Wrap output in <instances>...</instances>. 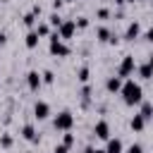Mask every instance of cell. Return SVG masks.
<instances>
[{
  "label": "cell",
  "mask_w": 153,
  "mask_h": 153,
  "mask_svg": "<svg viewBox=\"0 0 153 153\" xmlns=\"http://www.w3.org/2000/svg\"><path fill=\"white\" fill-rule=\"evenodd\" d=\"M62 143H65V146L69 148V146L74 143V134H69V131H67V134H65V139H62Z\"/></svg>",
  "instance_id": "4316f807"
},
{
  "label": "cell",
  "mask_w": 153,
  "mask_h": 153,
  "mask_svg": "<svg viewBox=\"0 0 153 153\" xmlns=\"http://www.w3.org/2000/svg\"><path fill=\"white\" fill-rule=\"evenodd\" d=\"M84 153H105V151H100V148H93V146H88Z\"/></svg>",
  "instance_id": "f546056e"
},
{
  "label": "cell",
  "mask_w": 153,
  "mask_h": 153,
  "mask_svg": "<svg viewBox=\"0 0 153 153\" xmlns=\"http://www.w3.org/2000/svg\"><path fill=\"white\" fill-rule=\"evenodd\" d=\"M127 2H134V0H127Z\"/></svg>",
  "instance_id": "836d02e7"
},
{
  "label": "cell",
  "mask_w": 153,
  "mask_h": 153,
  "mask_svg": "<svg viewBox=\"0 0 153 153\" xmlns=\"http://www.w3.org/2000/svg\"><path fill=\"white\" fill-rule=\"evenodd\" d=\"M41 81H43V84H53V81H55V74H53L50 69H45V72L41 74Z\"/></svg>",
  "instance_id": "44dd1931"
},
{
  "label": "cell",
  "mask_w": 153,
  "mask_h": 153,
  "mask_svg": "<svg viewBox=\"0 0 153 153\" xmlns=\"http://www.w3.org/2000/svg\"><path fill=\"white\" fill-rule=\"evenodd\" d=\"M120 86H122V79H120V76H110V79H108V84H105V88H108L110 93H117V91H120Z\"/></svg>",
  "instance_id": "4fadbf2b"
},
{
  "label": "cell",
  "mask_w": 153,
  "mask_h": 153,
  "mask_svg": "<svg viewBox=\"0 0 153 153\" xmlns=\"http://www.w3.org/2000/svg\"><path fill=\"white\" fill-rule=\"evenodd\" d=\"M139 76H141L143 81H148V79H151V60H146V62L139 67Z\"/></svg>",
  "instance_id": "5bb4252c"
},
{
  "label": "cell",
  "mask_w": 153,
  "mask_h": 153,
  "mask_svg": "<svg viewBox=\"0 0 153 153\" xmlns=\"http://www.w3.org/2000/svg\"><path fill=\"white\" fill-rule=\"evenodd\" d=\"M22 22H24V26H33V24H36V14H33V12H26V14L22 17Z\"/></svg>",
  "instance_id": "ffe728a7"
},
{
  "label": "cell",
  "mask_w": 153,
  "mask_h": 153,
  "mask_svg": "<svg viewBox=\"0 0 153 153\" xmlns=\"http://www.w3.org/2000/svg\"><path fill=\"white\" fill-rule=\"evenodd\" d=\"M139 33H141V24L139 22H131L127 26V31H124V38L127 41H134V38H139Z\"/></svg>",
  "instance_id": "8fae6325"
},
{
  "label": "cell",
  "mask_w": 153,
  "mask_h": 153,
  "mask_svg": "<svg viewBox=\"0 0 153 153\" xmlns=\"http://www.w3.org/2000/svg\"><path fill=\"white\" fill-rule=\"evenodd\" d=\"M105 141H108L105 153H122V141L120 139H105Z\"/></svg>",
  "instance_id": "7c38bea8"
},
{
  "label": "cell",
  "mask_w": 153,
  "mask_h": 153,
  "mask_svg": "<svg viewBox=\"0 0 153 153\" xmlns=\"http://www.w3.org/2000/svg\"><path fill=\"white\" fill-rule=\"evenodd\" d=\"M76 76H79V81H81V84H86V81H88V76H91V69H88V67H79Z\"/></svg>",
  "instance_id": "e0dca14e"
},
{
  "label": "cell",
  "mask_w": 153,
  "mask_h": 153,
  "mask_svg": "<svg viewBox=\"0 0 153 153\" xmlns=\"http://www.w3.org/2000/svg\"><path fill=\"white\" fill-rule=\"evenodd\" d=\"M129 124H131V129H134V131H141V129H143V127H146V120H143V117H141V115H134V117H131V122H129Z\"/></svg>",
  "instance_id": "9a60e30c"
},
{
  "label": "cell",
  "mask_w": 153,
  "mask_h": 153,
  "mask_svg": "<svg viewBox=\"0 0 153 153\" xmlns=\"http://www.w3.org/2000/svg\"><path fill=\"white\" fill-rule=\"evenodd\" d=\"M38 41H41V38H38V33H36V31H29L24 43H26V48H36V45H38Z\"/></svg>",
  "instance_id": "2e32d148"
},
{
  "label": "cell",
  "mask_w": 153,
  "mask_h": 153,
  "mask_svg": "<svg viewBox=\"0 0 153 153\" xmlns=\"http://www.w3.org/2000/svg\"><path fill=\"white\" fill-rule=\"evenodd\" d=\"M50 24H53V26H60V24H62L60 14H50Z\"/></svg>",
  "instance_id": "83f0119b"
},
{
  "label": "cell",
  "mask_w": 153,
  "mask_h": 153,
  "mask_svg": "<svg viewBox=\"0 0 153 153\" xmlns=\"http://www.w3.org/2000/svg\"><path fill=\"white\" fill-rule=\"evenodd\" d=\"M5 41H7V36H5V33H2V31H0V48H2V45H5Z\"/></svg>",
  "instance_id": "1f68e13d"
},
{
  "label": "cell",
  "mask_w": 153,
  "mask_h": 153,
  "mask_svg": "<svg viewBox=\"0 0 153 153\" xmlns=\"http://www.w3.org/2000/svg\"><path fill=\"white\" fill-rule=\"evenodd\" d=\"M74 31H76V26H74V19H67V22H62L60 26H57V36L65 41V38H72L74 36Z\"/></svg>",
  "instance_id": "5b68a950"
},
{
  "label": "cell",
  "mask_w": 153,
  "mask_h": 153,
  "mask_svg": "<svg viewBox=\"0 0 153 153\" xmlns=\"http://www.w3.org/2000/svg\"><path fill=\"white\" fill-rule=\"evenodd\" d=\"M96 36H98V41H103V43H117L115 33H110V29H105V26H98Z\"/></svg>",
  "instance_id": "9c48e42d"
},
{
  "label": "cell",
  "mask_w": 153,
  "mask_h": 153,
  "mask_svg": "<svg viewBox=\"0 0 153 153\" xmlns=\"http://www.w3.org/2000/svg\"><path fill=\"white\" fill-rule=\"evenodd\" d=\"M151 112H153V105H151V103H143V105H141V112H139V115H141L143 120H151V117H153Z\"/></svg>",
  "instance_id": "ac0fdd59"
},
{
  "label": "cell",
  "mask_w": 153,
  "mask_h": 153,
  "mask_svg": "<svg viewBox=\"0 0 153 153\" xmlns=\"http://www.w3.org/2000/svg\"><path fill=\"white\" fill-rule=\"evenodd\" d=\"M115 2H117V5H124V2H127V0H115Z\"/></svg>",
  "instance_id": "d6a6232c"
},
{
  "label": "cell",
  "mask_w": 153,
  "mask_h": 153,
  "mask_svg": "<svg viewBox=\"0 0 153 153\" xmlns=\"http://www.w3.org/2000/svg\"><path fill=\"white\" fill-rule=\"evenodd\" d=\"M67 2H72V0H67Z\"/></svg>",
  "instance_id": "e575fe53"
},
{
  "label": "cell",
  "mask_w": 153,
  "mask_h": 153,
  "mask_svg": "<svg viewBox=\"0 0 153 153\" xmlns=\"http://www.w3.org/2000/svg\"><path fill=\"white\" fill-rule=\"evenodd\" d=\"M127 153H143V146H141V143H131V146L127 148Z\"/></svg>",
  "instance_id": "484cf974"
},
{
  "label": "cell",
  "mask_w": 153,
  "mask_h": 153,
  "mask_svg": "<svg viewBox=\"0 0 153 153\" xmlns=\"http://www.w3.org/2000/svg\"><path fill=\"white\" fill-rule=\"evenodd\" d=\"M50 115V105L45 103V100H36V105H33V117L36 120H45Z\"/></svg>",
  "instance_id": "8992f818"
},
{
  "label": "cell",
  "mask_w": 153,
  "mask_h": 153,
  "mask_svg": "<svg viewBox=\"0 0 153 153\" xmlns=\"http://www.w3.org/2000/svg\"><path fill=\"white\" fill-rule=\"evenodd\" d=\"M22 136L26 141H31V143H38V134H36V127L33 124H24L22 127Z\"/></svg>",
  "instance_id": "30bf717a"
},
{
  "label": "cell",
  "mask_w": 153,
  "mask_h": 153,
  "mask_svg": "<svg viewBox=\"0 0 153 153\" xmlns=\"http://www.w3.org/2000/svg\"><path fill=\"white\" fill-rule=\"evenodd\" d=\"M50 55H55V57H67L69 55V45H65L57 33L50 36Z\"/></svg>",
  "instance_id": "3957f363"
},
{
  "label": "cell",
  "mask_w": 153,
  "mask_h": 153,
  "mask_svg": "<svg viewBox=\"0 0 153 153\" xmlns=\"http://www.w3.org/2000/svg\"><path fill=\"white\" fill-rule=\"evenodd\" d=\"M0 146H2V148H10V146H12V136H10V134H2V136H0Z\"/></svg>",
  "instance_id": "603a6c76"
},
{
  "label": "cell",
  "mask_w": 153,
  "mask_h": 153,
  "mask_svg": "<svg viewBox=\"0 0 153 153\" xmlns=\"http://www.w3.org/2000/svg\"><path fill=\"white\" fill-rule=\"evenodd\" d=\"M55 129H60V131H69L72 127H74V115L69 112V110H62L60 115H55Z\"/></svg>",
  "instance_id": "7a4b0ae2"
},
{
  "label": "cell",
  "mask_w": 153,
  "mask_h": 153,
  "mask_svg": "<svg viewBox=\"0 0 153 153\" xmlns=\"http://www.w3.org/2000/svg\"><path fill=\"white\" fill-rule=\"evenodd\" d=\"M26 84H29V88H31V91H38V88H41V84H43V81H41V74H38L36 69H31V72L26 74Z\"/></svg>",
  "instance_id": "ba28073f"
},
{
  "label": "cell",
  "mask_w": 153,
  "mask_h": 153,
  "mask_svg": "<svg viewBox=\"0 0 153 153\" xmlns=\"http://www.w3.org/2000/svg\"><path fill=\"white\" fill-rule=\"evenodd\" d=\"M33 31L38 33V38H43V36H48V33H50V26H48V24L43 22V24H38V26H36Z\"/></svg>",
  "instance_id": "d6986e66"
},
{
  "label": "cell",
  "mask_w": 153,
  "mask_h": 153,
  "mask_svg": "<svg viewBox=\"0 0 153 153\" xmlns=\"http://www.w3.org/2000/svg\"><path fill=\"white\" fill-rule=\"evenodd\" d=\"M120 93H122V98H124L127 105H136V103H141V98H143V88H141V84H136L134 79L124 81V84L120 86Z\"/></svg>",
  "instance_id": "6da1fadb"
},
{
  "label": "cell",
  "mask_w": 153,
  "mask_h": 153,
  "mask_svg": "<svg viewBox=\"0 0 153 153\" xmlns=\"http://www.w3.org/2000/svg\"><path fill=\"white\" fill-rule=\"evenodd\" d=\"M88 98H91V88L84 86V88H81V100H84V105H88Z\"/></svg>",
  "instance_id": "cb8c5ba5"
},
{
  "label": "cell",
  "mask_w": 153,
  "mask_h": 153,
  "mask_svg": "<svg viewBox=\"0 0 153 153\" xmlns=\"http://www.w3.org/2000/svg\"><path fill=\"white\" fill-rule=\"evenodd\" d=\"M62 7V0H53V10H60Z\"/></svg>",
  "instance_id": "4dcf8cb0"
},
{
  "label": "cell",
  "mask_w": 153,
  "mask_h": 153,
  "mask_svg": "<svg viewBox=\"0 0 153 153\" xmlns=\"http://www.w3.org/2000/svg\"><path fill=\"white\" fill-rule=\"evenodd\" d=\"M93 134L98 136V139H110V124L105 122V120H100V122H96V127H93Z\"/></svg>",
  "instance_id": "52a82bcc"
},
{
  "label": "cell",
  "mask_w": 153,
  "mask_h": 153,
  "mask_svg": "<svg viewBox=\"0 0 153 153\" xmlns=\"http://www.w3.org/2000/svg\"><path fill=\"white\" fill-rule=\"evenodd\" d=\"M74 26H76V29H86V26H88V19H86V17H76V19H74Z\"/></svg>",
  "instance_id": "7402d4cb"
},
{
  "label": "cell",
  "mask_w": 153,
  "mask_h": 153,
  "mask_svg": "<svg viewBox=\"0 0 153 153\" xmlns=\"http://www.w3.org/2000/svg\"><path fill=\"white\" fill-rule=\"evenodd\" d=\"M96 17H98V19H108V17H110V10H108V7H100V10L96 12Z\"/></svg>",
  "instance_id": "d4e9b609"
},
{
  "label": "cell",
  "mask_w": 153,
  "mask_h": 153,
  "mask_svg": "<svg viewBox=\"0 0 153 153\" xmlns=\"http://www.w3.org/2000/svg\"><path fill=\"white\" fill-rule=\"evenodd\" d=\"M134 69H136L134 57H131V55H124V60H122V62H120V67H117V76H120V79H124V76H129Z\"/></svg>",
  "instance_id": "277c9868"
},
{
  "label": "cell",
  "mask_w": 153,
  "mask_h": 153,
  "mask_svg": "<svg viewBox=\"0 0 153 153\" xmlns=\"http://www.w3.org/2000/svg\"><path fill=\"white\" fill-rule=\"evenodd\" d=\"M53 153H69V148H67L65 143H60V146H55V148H53Z\"/></svg>",
  "instance_id": "f1b7e54d"
}]
</instances>
